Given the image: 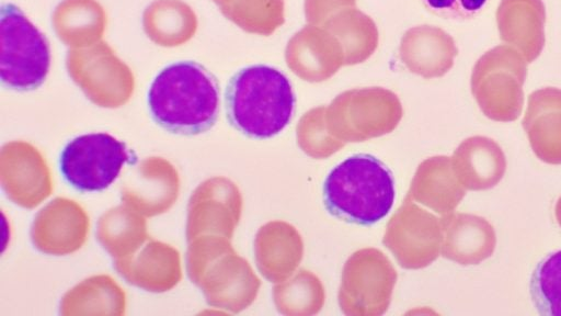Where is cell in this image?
I'll return each instance as SVG.
<instances>
[{"mask_svg":"<svg viewBox=\"0 0 561 316\" xmlns=\"http://www.w3.org/2000/svg\"><path fill=\"white\" fill-rule=\"evenodd\" d=\"M272 294L276 309L287 316L314 315L322 309L325 298L321 280L306 269L275 284Z\"/></svg>","mask_w":561,"mask_h":316,"instance_id":"14","label":"cell"},{"mask_svg":"<svg viewBox=\"0 0 561 316\" xmlns=\"http://www.w3.org/2000/svg\"><path fill=\"white\" fill-rule=\"evenodd\" d=\"M523 126L535 155L547 163L561 165V90L533 92Z\"/></svg>","mask_w":561,"mask_h":316,"instance_id":"11","label":"cell"},{"mask_svg":"<svg viewBox=\"0 0 561 316\" xmlns=\"http://www.w3.org/2000/svg\"><path fill=\"white\" fill-rule=\"evenodd\" d=\"M451 157L434 156L423 160L412 179L408 195L438 214H448L466 195Z\"/></svg>","mask_w":561,"mask_h":316,"instance_id":"12","label":"cell"},{"mask_svg":"<svg viewBox=\"0 0 561 316\" xmlns=\"http://www.w3.org/2000/svg\"><path fill=\"white\" fill-rule=\"evenodd\" d=\"M398 273L377 248H363L345 261L337 300L348 316H379L387 312Z\"/></svg>","mask_w":561,"mask_h":316,"instance_id":"6","label":"cell"},{"mask_svg":"<svg viewBox=\"0 0 561 316\" xmlns=\"http://www.w3.org/2000/svg\"><path fill=\"white\" fill-rule=\"evenodd\" d=\"M489 0H421L431 13L443 19L465 21L476 18Z\"/></svg>","mask_w":561,"mask_h":316,"instance_id":"17","label":"cell"},{"mask_svg":"<svg viewBox=\"0 0 561 316\" xmlns=\"http://www.w3.org/2000/svg\"><path fill=\"white\" fill-rule=\"evenodd\" d=\"M531 300L540 315L561 316V250L541 259L529 282Z\"/></svg>","mask_w":561,"mask_h":316,"instance_id":"15","label":"cell"},{"mask_svg":"<svg viewBox=\"0 0 561 316\" xmlns=\"http://www.w3.org/2000/svg\"><path fill=\"white\" fill-rule=\"evenodd\" d=\"M454 170L467 190L495 187L506 171L505 155L500 145L485 136L465 139L454 151Z\"/></svg>","mask_w":561,"mask_h":316,"instance_id":"13","label":"cell"},{"mask_svg":"<svg viewBox=\"0 0 561 316\" xmlns=\"http://www.w3.org/2000/svg\"><path fill=\"white\" fill-rule=\"evenodd\" d=\"M136 160L124 142L107 133H91L75 137L59 156L64 180L80 192H100L118 177L125 163Z\"/></svg>","mask_w":561,"mask_h":316,"instance_id":"5","label":"cell"},{"mask_svg":"<svg viewBox=\"0 0 561 316\" xmlns=\"http://www.w3.org/2000/svg\"><path fill=\"white\" fill-rule=\"evenodd\" d=\"M260 272L272 283L293 275L304 257V241L299 232L284 221H272L257 232L254 242Z\"/></svg>","mask_w":561,"mask_h":316,"instance_id":"10","label":"cell"},{"mask_svg":"<svg viewBox=\"0 0 561 316\" xmlns=\"http://www.w3.org/2000/svg\"><path fill=\"white\" fill-rule=\"evenodd\" d=\"M296 97L279 69L256 64L241 68L229 80L225 108L229 123L248 137L271 138L291 121Z\"/></svg>","mask_w":561,"mask_h":316,"instance_id":"2","label":"cell"},{"mask_svg":"<svg viewBox=\"0 0 561 316\" xmlns=\"http://www.w3.org/2000/svg\"><path fill=\"white\" fill-rule=\"evenodd\" d=\"M297 143L306 155L314 159H325L346 144L325 131L322 125H313L307 119L301 120L298 125Z\"/></svg>","mask_w":561,"mask_h":316,"instance_id":"16","label":"cell"},{"mask_svg":"<svg viewBox=\"0 0 561 316\" xmlns=\"http://www.w3.org/2000/svg\"><path fill=\"white\" fill-rule=\"evenodd\" d=\"M0 80L4 88L30 91L45 81L50 49L44 34L13 3L0 9Z\"/></svg>","mask_w":561,"mask_h":316,"instance_id":"4","label":"cell"},{"mask_svg":"<svg viewBox=\"0 0 561 316\" xmlns=\"http://www.w3.org/2000/svg\"><path fill=\"white\" fill-rule=\"evenodd\" d=\"M147 104L152 120L173 134L197 135L210 129L220 109L216 77L192 60L172 63L152 80Z\"/></svg>","mask_w":561,"mask_h":316,"instance_id":"1","label":"cell"},{"mask_svg":"<svg viewBox=\"0 0 561 316\" xmlns=\"http://www.w3.org/2000/svg\"><path fill=\"white\" fill-rule=\"evenodd\" d=\"M443 233L437 216L407 194L386 225L383 245L403 269H423L440 255Z\"/></svg>","mask_w":561,"mask_h":316,"instance_id":"8","label":"cell"},{"mask_svg":"<svg viewBox=\"0 0 561 316\" xmlns=\"http://www.w3.org/2000/svg\"><path fill=\"white\" fill-rule=\"evenodd\" d=\"M440 255L462 266L479 264L491 257L496 246L493 226L483 217L448 213L440 218Z\"/></svg>","mask_w":561,"mask_h":316,"instance_id":"9","label":"cell"},{"mask_svg":"<svg viewBox=\"0 0 561 316\" xmlns=\"http://www.w3.org/2000/svg\"><path fill=\"white\" fill-rule=\"evenodd\" d=\"M556 217H557L559 225L561 226V196L559 198L557 205H556Z\"/></svg>","mask_w":561,"mask_h":316,"instance_id":"18","label":"cell"},{"mask_svg":"<svg viewBox=\"0 0 561 316\" xmlns=\"http://www.w3.org/2000/svg\"><path fill=\"white\" fill-rule=\"evenodd\" d=\"M526 67L505 46L489 50L479 59L471 76V91L481 111L491 120H516L523 109Z\"/></svg>","mask_w":561,"mask_h":316,"instance_id":"7","label":"cell"},{"mask_svg":"<svg viewBox=\"0 0 561 316\" xmlns=\"http://www.w3.org/2000/svg\"><path fill=\"white\" fill-rule=\"evenodd\" d=\"M323 202L328 212L340 219L373 225L387 216L393 205L392 172L371 155L351 156L325 178Z\"/></svg>","mask_w":561,"mask_h":316,"instance_id":"3","label":"cell"}]
</instances>
